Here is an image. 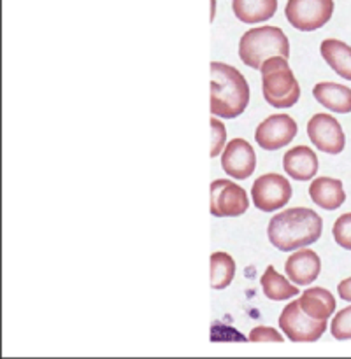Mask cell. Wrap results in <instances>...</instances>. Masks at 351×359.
Returning a JSON list of instances; mask_svg holds the SVG:
<instances>
[{
  "label": "cell",
  "mask_w": 351,
  "mask_h": 359,
  "mask_svg": "<svg viewBox=\"0 0 351 359\" xmlns=\"http://www.w3.org/2000/svg\"><path fill=\"white\" fill-rule=\"evenodd\" d=\"M322 217L305 207L281 210L270 219L267 233L274 248L283 252L314 244L322 237Z\"/></svg>",
  "instance_id": "6da1fadb"
},
{
  "label": "cell",
  "mask_w": 351,
  "mask_h": 359,
  "mask_svg": "<svg viewBox=\"0 0 351 359\" xmlns=\"http://www.w3.org/2000/svg\"><path fill=\"white\" fill-rule=\"evenodd\" d=\"M211 70V114L234 119L249 104V86L237 69L221 62H213Z\"/></svg>",
  "instance_id": "7a4b0ae2"
},
{
  "label": "cell",
  "mask_w": 351,
  "mask_h": 359,
  "mask_svg": "<svg viewBox=\"0 0 351 359\" xmlns=\"http://www.w3.org/2000/svg\"><path fill=\"white\" fill-rule=\"evenodd\" d=\"M239 56L251 69H262L270 58L290 56V42L284 32L277 27H258L246 32L239 41Z\"/></svg>",
  "instance_id": "3957f363"
},
{
  "label": "cell",
  "mask_w": 351,
  "mask_h": 359,
  "mask_svg": "<svg viewBox=\"0 0 351 359\" xmlns=\"http://www.w3.org/2000/svg\"><path fill=\"white\" fill-rule=\"evenodd\" d=\"M260 72H262L263 98L267 104L276 109H288L297 104L300 98V86L286 58L276 56L267 60L263 62Z\"/></svg>",
  "instance_id": "277c9868"
},
{
  "label": "cell",
  "mask_w": 351,
  "mask_h": 359,
  "mask_svg": "<svg viewBox=\"0 0 351 359\" xmlns=\"http://www.w3.org/2000/svg\"><path fill=\"white\" fill-rule=\"evenodd\" d=\"M279 326L291 342H316L325 333L326 321L305 314L300 307V302L293 300L281 312Z\"/></svg>",
  "instance_id": "5b68a950"
},
{
  "label": "cell",
  "mask_w": 351,
  "mask_h": 359,
  "mask_svg": "<svg viewBox=\"0 0 351 359\" xmlns=\"http://www.w3.org/2000/svg\"><path fill=\"white\" fill-rule=\"evenodd\" d=\"M333 0H288L284 7L288 23L300 32L322 28L332 18Z\"/></svg>",
  "instance_id": "8992f818"
},
{
  "label": "cell",
  "mask_w": 351,
  "mask_h": 359,
  "mask_svg": "<svg viewBox=\"0 0 351 359\" xmlns=\"http://www.w3.org/2000/svg\"><path fill=\"white\" fill-rule=\"evenodd\" d=\"M253 205L262 212H272L286 205L291 198V186L279 174L260 175L251 188Z\"/></svg>",
  "instance_id": "52a82bcc"
},
{
  "label": "cell",
  "mask_w": 351,
  "mask_h": 359,
  "mask_svg": "<svg viewBox=\"0 0 351 359\" xmlns=\"http://www.w3.org/2000/svg\"><path fill=\"white\" fill-rule=\"evenodd\" d=\"M211 214L216 217H235L248 210L249 200L244 189L228 179L211 182Z\"/></svg>",
  "instance_id": "ba28073f"
},
{
  "label": "cell",
  "mask_w": 351,
  "mask_h": 359,
  "mask_svg": "<svg viewBox=\"0 0 351 359\" xmlns=\"http://www.w3.org/2000/svg\"><path fill=\"white\" fill-rule=\"evenodd\" d=\"M307 135L309 140L314 144V147H318L319 151L326 154L343 153L344 146H346L343 126L333 116L325 114V112L314 114L309 119Z\"/></svg>",
  "instance_id": "9c48e42d"
},
{
  "label": "cell",
  "mask_w": 351,
  "mask_h": 359,
  "mask_svg": "<svg viewBox=\"0 0 351 359\" xmlns=\"http://www.w3.org/2000/svg\"><path fill=\"white\" fill-rule=\"evenodd\" d=\"M297 123L288 114H272L263 119L255 132V140L262 149L277 151L288 146L297 135Z\"/></svg>",
  "instance_id": "30bf717a"
},
{
  "label": "cell",
  "mask_w": 351,
  "mask_h": 359,
  "mask_svg": "<svg viewBox=\"0 0 351 359\" xmlns=\"http://www.w3.org/2000/svg\"><path fill=\"white\" fill-rule=\"evenodd\" d=\"M221 167L230 177L239 181L248 179L256 168V154L251 144L244 139L230 140L221 153Z\"/></svg>",
  "instance_id": "8fae6325"
},
{
  "label": "cell",
  "mask_w": 351,
  "mask_h": 359,
  "mask_svg": "<svg viewBox=\"0 0 351 359\" xmlns=\"http://www.w3.org/2000/svg\"><path fill=\"white\" fill-rule=\"evenodd\" d=\"M286 270L288 279L293 280L298 286H307L312 280L318 279L319 270H322V262H319L318 255L311 249H302V251L293 252L290 258L286 259Z\"/></svg>",
  "instance_id": "7c38bea8"
},
{
  "label": "cell",
  "mask_w": 351,
  "mask_h": 359,
  "mask_svg": "<svg viewBox=\"0 0 351 359\" xmlns=\"http://www.w3.org/2000/svg\"><path fill=\"white\" fill-rule=\"evenodd\" d=\"M284 172L295 181H309L318 172V158L307 146H297L286 151L283 158Z\"/></svg>",
  "instance_id": "4fadbf2b"
},
{
  "label": "cell",
  "mask_w": 351,
  "mask_h": 359,
  "mask_svg": "<svg viewBox=\"0 0 351 359\" xmlns=\"http://www.w3.org/2000/svg\"><path fill=\"white\" fill-rule=\"evenodd\" d=\"M309 196L318 207L325 210H336L346 200L343 182L332 177H318L309 186Z\"/></svg>",
  "instance_id": "5bb4252c"
},
{
  "label": "cell",
  "mask_w": 351,
  "mask_h": 359,
  "mask_svg": "<svg viewBox=\"0 0 351 359\" xmlns=\"http://www.w3.org/2000/svg\"><path fill=\"white\" fill-rule=\"evenodd\" d=\"M312 95L329 111L339 114L351 112V88L337 83H318L312 88Z\"/></svg>",
  "instance_id": "9a60e30c"
},
{
  "label": "cell",
  "mask_w": 351,
  "mask_h": 359,
  "mask_svg": "<svg viewBox=\"0 0 351 359\" xmlns=\"http://www.w3.org/2000/svg\"><path fill=\"white\" fill-rule=\"evenodd\" d=\"M319 53L337 76L351 81V48L346 42L325 39L319 46Z\"/></svg>",
  "instance_id": "2e32d148"
},
{
  "label": "cell",
  "mask_w": 351,
  "mask_h": 359,
  "mask_svg": "<svg viewBox=\"0 0 351 359\" xmlns=\"http://www.w3.org/2000/svg\"><path fill=\"white\" fill-rule=\"evenodd\" d=\"M298 302L305 314L314 319H322V321H326L336 311V298L329 290H323V287H311L304 291Z\"/></svg>",
  "instance_id": "e0dca14e"
},
{
  "label": "cell",
  "mask_w": 351,
  "mask_h": 359,
  "mask_svg": "<svg viewBox=\"0 0 351 359\" xmlns=\"http://www.w3.org/2000/svg\"><path fill=\"white\" fill-rule=\"evenodd\" d=\"M234 14L242 23H262L277 11V0H232Z\"/></svg>",
  "instance_id": "ac0fdd59"
},
{
  "label": "cell",
  "mask_w": 351,
  "mask_h": 359,
  "mask_svg": "<svg viewBox=\"0 0 351 359\" xmlns=\"http://www.w3.org/2000/svg\"><path fill=\"white\" fill-rule=\"evenodd\" d=\"M260 283H262V290L269 300L281 302L298 294V287L288 283L283 276H279L274 266H267L265 273L262 276Z\"/></svg>",
  "instance_id": "d6986e66"
},
{
  "label": "cell",
  "mask_w": 351,
  "mask_h": 359,
  "mask_svg": "<svg viewBox=\"0 0 351 359\" xmlns=\"http://www.w3.org/2000/svg\"><path fill=\"white\" fill-rule=\"evenodd\" d=\"M209 276L213 290H225L230 286L235 276V262L227 252H213L209 259Z\"/></svg>",
  "instance_id": "ffe728a7"
},
{
  "label": "cell",
  "mask_w": 351,
  "mask_h": 359,
  "mask_svg": "<svg viewBox=\"0 0 351 359\" xmlns=\"http://www.w3.org/2000/svg\"><path fill=\"white\" fill-rule=\"evenodd\" d=\"M330 332H332L333 339L337 340L351 339V307L343 309V311H339L333 316Z\"/></svg>",
  "instance_id": "44dd1931"
},
{
  "label": "cell",
  "mask_w": 351,
  "mask_h": 359,
  "mask_svg": "<svg viewBox=\"0 0 351 359\" xmlns=\"http://www.w3.org/2000/svg\"><path fill=\"white\" fill-rule=\"evenodd\" d=\"M333 241L337 242V245H340L346 251H351V212L343 214L339 219L333 223L332 228Z\"/></svg>",
  "instance_id": "7402d4cb"
},
{
  "label": "cell",
  "mask_w": 351,
  "mask_h": 359,
  "mask_svg": "<svg viewBox=\"0 0 351 359\" xmlns=\"http://www.w3.org/2000/svg\"><path fill=\"white\" fill-rule=\"evenodd\" d=\"M211 135H213V140H211V158L221 154V149L225 147V140H227V130H225L223 123L220 119H211Z\"/></svg>",
  "instance_id": "603a6c76"
},
{
  "label": "cell",
  "mask_w": 351,
  "mask_h": 359,
  "mask_svg": "<svg viewBox=\"0 0 351 359\" xmlns=\"http://www.w3.org/2000/svg\"><path fill=\"white\" fill-rule=\"evenodd\" d=\"M249 340H251V342H283V337H281L274 328L258 326V328L251 330Z\"/></svg>",
  "instance_id": "cb8c5ba5"
},
{
  "label": "cell",
  "mask_w": 351,
  "mask_h": 359,
  "mask_svg": "<svg viewBox=\"0 0 351 359\" xmlns=\"http://www.w3.org/2000/svg\"><path fill=\"white\" fill-rule=\"evenodd\" d=\"M337 291H339L340 300L351 302V277L350 279H344L343 283L339 284V287H337Z\"/></svg>",
  "instance_id": "d4e9b609"
}]
</instances>
